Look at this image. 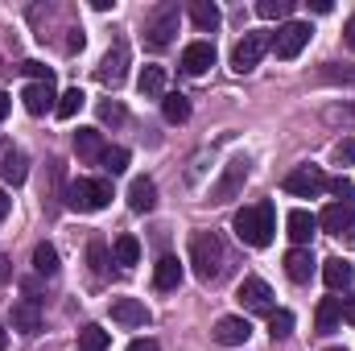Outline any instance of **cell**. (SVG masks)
<instances>
[{"label":"cell","mask_w":355,"mask_h":351,"mask_svg":"<svg viewBox=\"0 0 355 351\" xmlns=\"http://www.w3.org/2000/svg\"><path fill=\"white\" fill-rule=\"evenodd\" d=\"M99 120H103V124H112V128H120V124L128 120V112H124L116 99H103V103H99Z\"/></svg>","instance_id":"obj_34"},{"label":"cell","mask_w":355,"mask_h":351,"mask_svg":"<svg viewBox=\"0 0 355 351\" xmlns=\"http://www.w3.org/2000/svg\"><path fill=\"white\" fill-rule=\"evenodd\" d=\"M54 99H58V95H54V83H29V87L21 91V103H25L29 116H46V112H54V108H58Z\"/></svg>","instance_id":"obj_16"},{"label":"cell","mask_w":355,"mask_h":351,"mask_svg":"<svg viewBox=\"0 0 355 351\" xmlns=\"http://www.w3.org/2000/svg\"><path fill=\"white\" fill-rule=\"evenodd\" d=\"M327 120L339 124V120H355V103H343V108H327Z\"/></svg>","instance_id":"obj_41"},{"label":"cell","mask_w":355,"mask_h":351,"mask_svg":"<svg viewBox=\"0 0 355 351\" xmlns=\"http://www.w3.org/2000/svg\"><path fill=\"white\" fill-rule=\"evenodd\" d=\"M91 8H95V12H112V8H116V0H91Z\"/></svg>","instance_id":"obj_46"},{"label":"cell","mask_w":355,"mask_h":351,"mask_svg":"<svg viewBox=\"0 0 355 351\" xmlns=\"http://www.w3.org/2000/svg\"><path fill=\"white\" fill-rule=\"evenodd\" d=\"M83 50V29H71V37H67V54H79Z\"/></svg>","instance_id":"obj_42"},{"label":"cell","mask_w":355,"mask_h":351,"mask_svg":"<svg viewBox=\"0 0 355 351\" xmlns=\"http://www.w3.org/2000/svg\"><path fill=\"white\" fill-rule=\"evenodd\" d=\"M355 277L352 261H343V257H331V261H322V281H327V289L331 293H339V289H347Z\"/></svg>","instance_id":"obj_20"},{"label":"cell","mask_w":355,"mask_h":351,"mask_svg":"<svg viewBox=\"0 0 355 351\" xmlns=\"http://www.w3.org/2000/svg\"><path fill=\"white\" fill-rule=\"evenodd\" d=\"M190 264H194V277L198 281H219L223 268H227V248L219 240V232H194L190 236Z\"/></svg>","instance_id":"obj_1"},{"label":"cell","mask_w":355,"mask_h":351,"mask_svg":"<svg viewBox=\"0 0 355 351\" xmlns=\"http://www.w3.org/2000/svg\"><path fill=\"white\" fill-rule=\"evenodd\" d=\"M112 261L120 264V268H132V264L141 261V244H137V236H116V244H112Z\"/></svg>","instance_id":"obj_27"},{"label":"cell","mask_w":355,"mask_h":351,"mask_svg":"<svg viewBox=\"0 0 355 351\" xmlns=\"http://www.w3.org/2000/svg\"><path fill=\"white\" fill-rule=\"evenodd\" d=\"M314 232H318V215H310V211H302V207L285 215V236H289L297 248H306V244L314 240Z\"/></svg>","instance_id":"obj_13"},{"label":"cell","mask_w":355,"mask_h":351,"mask_svg":"<svg viewBox=\"0 0 355 351\" xmlns=\"http://www.w3.org/2000/svg\"><path fill=\"white\" fill-rule=\"evenodd\" d=\"M8 207H12V198H8V194L0 190V223H4V215H8Z\"/></svg>","instance_id":"obj_48"},{"label":"cell","mask_w":355,"mask_h":351,"mask_svg":"<svg viewBox=\"0 0 355 351\" xmlns=\"http://www.w3.org/2000/svg\"><path fill=\"white\" fill-rule=\"evenodd\" d=\"M83 103H87V95H83L79 87L62 91V95H58V108H54V116H58V120H75V116L83 112Z\"/></svg>","instance_id":"obj_28"},{"label":"cell","mask_w":355,"mask_h":351,"mask_svg":"<svg viewBox=\"0 0 355 351\" xmlns=\"http://www.w3.org/2000/svg\"><path fill=\"white\" fill-rule=\"evenodd\" d=\"M12 331H21V335H37L42 331V302L37 298L12 302Z\"/></svg>","instance_id":"obj_14"},{"label":"cell","mask_w":355,"mask_h":351,"mask_svg":"<svg viewBox=\"0 0 355 351\" xmlns=\"http://www.w3.org/2000/svg\"><path fill=\"white\" fill-rule=\"evenodd\" d=\"M128 207H132L137 215H149V211L157 207V186H153V178H132V186H128Z\"/></svg>","instance_id":"obj_18"},{"label":"cell","mask_w":355,"mask_h":351,"mask_svg":"<svg viewBox=\"0 0 355 351\" xmlns=\"http://www.w3.org/2000/svg\"><path fill=\"white\" fill-rule=\"evenodd\" d=\"M186 12H190V21H194V25H198L202 33L219 29V21H223V12H219V8H215L211 0H190V8H186Z\"/></svg>","instance_id":"obj_23"},{"label":"cell","mask_w":355,"mask_h":351,"mask_svg":"<svg viewBox=\"0 0 355 351\" xmlns=\"http://www.w3.org/2000/svg\"><path fill=\"white\" fill-rule=\"evenodd\" d=\"M8 108H12V95H4V91H0V120L8 116Z\"/></svg>","instance_id":"obj_47"},{"label":"cell","mask_w":355,"mask_h":351,"mask_svg":"<svg viewBox=\"0 0 355 351\" xmlns=\"http://www.w3.org/2000/svg\"><path fill=\"white\" fill-rule=\"evenodd\" d=\"M285 190L297 194V198H318L327 190V174L318 166H302V170H293V174L285 178Z\"/></svg>","instance_id":"obj_10"},{"label":"cell","mask_w":355,"mask_h":351,"mask_svg":"<svg viewBox=\"0 0 355 351\" xmlns=\"http://www.w3.org/2000/svg\"><path fill=\"white\" fill-rule=\"evenodd\" d=\"M244 182H248V157H232L223 166V178L211 186V203H232L244 190Z\"/></svg>","instance_id":"obj_8"},{"label":"cell","mask_w":355,"mask_h":351,"mask_svg":"<svg viewBox=\"0 0 355 351\" xmlns=\"http://www.w3.org/2000/svg\"><path fill=\"white\" fill-rule=\"evenodd\" d=\"M327 190H335V194H339L343 203H347V198H355V186H352V178H335V182H327Z\"/></svg>","instance_id":"obj_39"},{"label":"cell","mask_w":355,"mask_h":351,"mask_svg":"<svg viewBox=\"0 0 355 351\" xmlns=\"http://www.w3.org/2000/svg\"><path fill=\"white\" fill-rule=\"evenodd\" d=\"M8 273H12V268H8V261H4V257H0V281H8Z\"/></svg>","instance_id":"obj_49"},{"label":"cell","mask_w":355,"mask_h":351,"mask_svg":"<svg viewBox=\"0 0 355 351\" xmlns=\"http://www.w3.org/2000/svg\"><path fill=\"white\" fill-rule=\"evenodd\" d=\"M343 37H347V46L355 50V12L347 17V25H343Z\"/></svg>","instance_id":"obj_45"},{"label":"cell","mask_w":355,"mask_h":351,"mask_svg":"<svg viewBox=\"0 0 355 351\" xmlns=\"http://www.w3.org/2000/svg\"><path fill=\"white\" fill-rule=\"evenodd\" d=\"M178 21H182V8H178L174 0L153 4V8L145 12V42H149L153 50H166L178 33Z\"/></svg>","instance_id":"obj_3"},{"label":"cell","mask_w":355,"mask_h":351,"mask_svg":"<svg viewBox=\"0 0 355 351\" xmlns=\"http://www.w3.org/2000/svg\"><path fill=\"white\" fill-rule=\"evenodd\" d=\"M137 91H141L145 99L166 95V67H145V71H141V79H137Z\"/></svg>","instance_id":"obj_26"},{"label":"cell","mask_w":355,"mask_h":351,"mask_svg":"<svg viewBox=\"0 0 355 351\" xmlns=\"http://www.w3.org/2000/svg\"><path fill=\"white\" fill-rule=\"evenodd\" d=\"M107 343H112V335L103 327H83L79 331V348L83 351H107Z\"/></svg>","instance_id":"obj_30"},{"label":"cell","mask_w":355,"mask_h":351,"mask_svg":"<svg viewBox=\"0 0 355 351\" xmlns=\"http://www.w3.org/2000/svg\"><path fill=\"white\" fill-rule=\"evenodd\" d=\"M153 285H157V289H178V285H182V264H178V257H162V261H157Z\"/></svg>","instance_id":"obj_25"},{"label":"cell","mask_w":355,"mask_h":351,"mask_svg":"<svg viewBox=\"0 0 355 351\" xmlns=\"http://www.w3.org/2000/svg\"><path fill=\"white\" fill-rule=\"evenodd\" d=\"M124 75H128V46H124V42H116V46L103 54V62H99V83L120 87V83H124Z\"/></svg>","instance_id":"obj_11"},{"label":"cell","mask_w":355,"mask_h":351,"mask_svg":"<svg viewBox=\"0 0 355 351\" xmlns=\"http://www.w3.org/2000/svg\"><path fill=\"white\" fill-rule=\"evenodd\" d=\"M87 261H91V273H95V277H103V273H107L112 257H107V244H103V240H91V244H87Z\"/></svg>","instance_id":"obj_32"},{"label":"cell","mask_w":355,"mask_h":351,"mask_svg":"<svg viewBox=\"0 0 355 351\" xmlns=\"http://www.w3.org/2000/svg\"><path fill=\"white\" fill-rule=\"evenodd\" d=\"M335 162H339V166H352L355 162V141H339V145H335Z\"/></svg>","instance_id":"obj_40"},{"label":"cell","mask_w":355,"mask_h":351,"mask_svg":"<svg viewBox=\"0 0 355 351\" xmlns=\"http://www.w3.org/2000/svg\"><path fill=\"white\" fill-rule=\"evenodd\" d=\"M21 71H25L33 83H54V71H50L46 62H33V58H29V62H21Z\"/></svg>","instance_id":"obj_37"},{"label":"cell","mask_w":355,"mask_h":351,"mask_svg":"<svg viewBox=\"0 0 355 351\" xmlns=\"http://www.w3.org/2000/svg\"><path fill=\"white\" fill-rule=\"evenodd\" d=\"M99 166H103V170H107L112 178H116V174H124V170H128V149H107Z\"/></svg>","instance_id":"obj_35"},{"label":"cell","mask_w":355,"mask_h":351,"mask_svg":"<svg viewBox=\"0 0 355 351\" xmlns=\"http://www.w3.org/2000/svg\"><path fill=\"white\" fill-rule=\"evenodd\" d=\"M343 318L355 327V293H347V298H343Z\"/></svg>","instance_id":"obj_43"},{"label":"cell","mask_w":355,"mask_h":351,"mask_svg":"<svg viewBox=\"0 0 355 351\" xmlns=\"http://www.w3.org/2000/svg\"><path fill=\"white\" fill-rule=\"evenodd\" d=\"M268 50H272V37H268V33H244V37L236 42V50H232V71H236V75L257 71V62L265 58Z\"/></svg>","instance_id":"obj_5"},{"label":"cell","mask_w":355,"mask_h":351,"mask_svg":"<svg viewBox=\"0 0 355 351\" xmlns=\"http://www.w3.org/2000/svg\"><path fill=\"white\" fill-rule=\"evenodd\" d=\"M285 273H289V281H310L314 277V252L310 248H293V252H285Z\"/></svg>","instance_id":"obj_22"},{"label":"cell","mask_w":355,"mask_h":351,"mask_svg":"<svg viewBox=\"0 0 355 351\" xmlns=\"http://www.w3.org/2000/svg\"><path fill=\"white\" fill-rule=\"evenodd\" d=\"M318 228L327 232V236H335V240H355V207L352 203H331L322 215H318Z\"/></svg>","instance_id":"obj_7"},{"label":"cell","mask_w":355,"mask_h":351,"mask_svg":"<svg viewBox=\"0 0 355 351\" xmlns=\"http://www.w3.org/2000/svg\"><path fill=\"white\" fill-rule=\"evenodd\" d=\"M236 298L252 314H272V289H268V281H261V277H244L240 289H236Z\"/></svg>","instance_id":"obj_9"},{"label":"cell","mask_w":355,"mask_h":351,"mask_svg":"<svg viewBox=\"0 0 355 351\" xmlns=\"http://www.w3.org/2000/svg\"><path fill=\"white\" fill-rule=\"evenodd\" d=\"M327 351H347V348H327Z\"/></svg>","instance_id":"obj_51"},{"label":"cell","mask_w":355,"mask_h":351,"mask_svg":"<svg viewBox=\"0 0 355 351\" xmlns=\"http://www.w3.org/2000/svg\"><path fill=\"white\" fill-rule=\"evenodd\" d=\"M162 112L170 124H182V120H190V99L182 91H170V95H162Z\"/></svg>","instance_id":"obj_29"},{"label":"cell","mask_w":355,"mask_h":351,"mask_svg":"<svg viewBox=\"0 0 355 351\" xmlns=\"http://www.w3.org/2000/svg\"><path fill=\"white\" fill-rule=\"evenodd\" d=\"M211 67H215V46L211 42H190L182 50V71L186 75H207Z\"/></svg>","instance_id":"obj_15"},{"label":"cell","mask_w":355,"mask_h":351,"mask_svg":"<svg viewBox=\"0 0 355 351\" xmlns=\"http://www.w3.org/2000/svg\"><path fill=\"white\" fill-rule=\"evenodd\" d=\"M248 335H252V323L240 318V314H227V318L215 323V343H223V348H244Z\"/></svg>","instance_id":"obj_12"},{"label":"cell","mask_w":355,"mask_h":351,"mask_svg":"<svg viewBox=\"0 0 355 351\" xmlns=\"http://www.w3.org/2000/svg\"><path fill=\"white\" fill-rule=\"evenodd\" d=\"M268 331H272V339H285V335L293 331V314H289V310H277V314L268 318Z\"/></svg>","instance_id":"obj_36"},{"label":"cell","mask_w":355,"mask_h":351,"mask_svg":"<svg viewBox=\"0 0 355 351\" xmlns=\"http://www.w3.org/2000/svg\"><path fill=\"white\" fill-rule=\"evenodd\" d=\"M310 25L306 21H285L277 33H272V54L281 58V62H289V58H297L302 50H306V42H310Z\"/></svg>","instance_id":"obj_6"},{"label":"cell","mask_w":355,"mask_h":351,"mask_svg":"<svg viewBox=\"0 0 355 351\" xmlns=\"http://www.w3.org/2000/svg\"><path fill=\"white\" fill-rule=\"evenodd\" d=\"M257 12H261L265 21H285V17L293 12V0H261Z\"/></svg>","instance_id":"obj_33"},{"label":"cell","mask_w":355,"mask_h":351,"mask_svg":"<svg viewBox=\"0 0 355 351\" xmlns=\"http://www.w3.org/2000/svg\"><path fill=\"white\" fill-rule=\"evenodd\" d=\"M4 343H8V331H4V327H0V351H4Z\"/></svg>","instance_id":"obj_50"},{"label":"cell","mask_w":355,"mask_h":351,"mask_svg":"<svg viewBox=\"0 0 355 351\" xmlns=\"http://www.w3.org/2000/svg\"><path fill=\"white\" fill-rule=\"evenodd\" d=\"M314 323H318V331H322V335H331V331L343 323V298H322V302H318Z\"/></svg>","instance_id":"obj_24"},{"label":"cell","mask_w":355,"mask_h":351,"mask_svg":"<svg viewBox=\"0 0 355 351\" xmlns=\"http://www.w3.org/2000/svg\"><path fill=\"white\" fill-rule=\"evenodd\" d=\"M33 268H37L42 277H54V273H58V252H54L50 244H37V248H33Z\"/></svg>","instance_id":"obj_31"},{"label":"cell","mask_w":355,"mask_h":351,"mask_svg":"<svg viewBox=\"0 0 355 351\" xmlns=\"http://www.w3.org/2000/svg\"><path fill=\"white\" fill-rule=\"evenodd\" d=\"M107 198H112V182L107 178H79V182L67 186V207L71 211H87V215L103 211Z\"/></svg>","instance_id":"obj_4"},{"label":"cell","mask_w":355,"mask_h":351,"mask_svg":"<svg viewBox=\"0 0 355 351\" xmlns=\"http://www.w3.org/2000/svg\"><path fill=\"white\" fill-rule=\"evenodd\" d=\"M322 79H331V83H355V71L339 67V62H327L322 67Z\"/></svg>","instance_id":"obj_38"},{"label":"cell","mask_w":355,"mask_h":351,"mask_svg":"<svg viewBox=\"0 0 355 351\" xmlns=\"http://www.w3.org/2000/svg\"><path fill=\"white\" fill-rule=\"evenodd\" d=\"M0 178H4L8 186H21V182L29 178V157H25L21 149H8V153L0 157Z\"/></svg>","instance_id":"obj_21"},{"label":"cell","mask_w":355,"mask_h":351,"mask_svg":"<svg viewBox=\"0 0 355 351\" xmlns=\"http://www.w3.org/2000/svg\"><path fill=\"white\" fill-rule=\"evenodd\" d=\"M112 318H116L120 327H145V323H149V310H145L137 298H116V302H112Z\"/></svg>","instance_id":"obj_19"},{"label":"cell","mask_w":355,"mask_h":351,"mask_svg":"<svg viewBox=\"0 0 355 351\" xmlns=\"http://www.w3.org/2000/svg\"><path fill=\"white\" fill-rule=\"evenodd\" d=\"M128 351H157V343H153V339H132Z\"/></svg>","instance_id":"obj_44"},{"label":"cell","mask_w":355,"mask_h":351,"mask_svg":"<svg viewBox=\"0 0 355 351\" xmlns=\"http://www.w3.org/2000/svg\"><path fill=\"white\" fill-rule=\"evenodd\" d=\"M236 236L244 240V244H252V248H268L272 244V236H277V211H272V203H257V207H244V211H236Z\"/></svg>","instance_id":"obj_2"},{"label":"cell","mask_w":355,"mask_h":351,"mask_svg":"<svg viewBox=\"0 0 355 351\" xmlns=\"http://www.w3.org/2000/svg\"><path fill=\"white\" fill-rule=\"evenodd\" d=\"M75 153H79V162L99 166V162H103V153H107L103 132H99V128H79V132H75Z\"/></svg>","instance_id":"obj_17"}]
</instances>
